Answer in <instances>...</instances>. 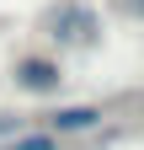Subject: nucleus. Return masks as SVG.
Returning a JSON list of instances; mask_svg holds the SVG:
<instances>
[{
	"label": "nucleus",
	"mask_w": 144,
	"mask_h": 150,
	"mask_svg": "<svg viewBox=\"0 0 144 150\" xmlns=\"http://www.w3.org/2000/svg\"><path fill=\"white\" fill-rule=\"evenodd\" d=\"M38 32L53 48H101V11L91 0H53V6L38 16Z\"/></svg>",
	"instance_id": "1"
},
{
	"label": "nucleus",
	"mask_w": 144,
	"mask_h": 150,
	"mask_svg": "<svg viewBox=\"0 0 144 150\" xmlns=\"http://www.w3.org/2000/svg\"><path fill=\"white\" fill-rule=\"evenodd\" d=\"M11 86L22 91V97H53V91L64 86V64L53 59V54H22V59L11 64Z\"/></svg>",
	"instance_id": "3"
},
{
	"label": "nucleus",
	"mask_w": 144,
	"mask_h": 150,
	"mask_svg": "<svg viewBox=\"0 0 144 150\" xmlns=\"http://www.w3.org/2000/svg\"><path fill=\"white\" fill-rule=\"evenodd\" d=\"M112 6V16H123V22H144V0H107Z\"/></svg>",
	"instance_id": "4"
},
{
	"label": "nucleus",
	"mask_w": 144,
	"mask_h": 150,
	"mask_svg": "<svg viewBox=\"0 0 144 150\" xmlns=\"http://www.w3.org/2000/svg\"><path fill=\"white\" fill-rule=\"evenodd\" d=\"M38 129H48L53 139H80V134L107 129V107H101V102H69V107L38 112Z\"/></svg>",
	"instance_id": "2"
},
{
	"label": "nucleus",
	"mask_w": 144,
	"mask_h": 150,
	"mask_svg": "<svg viewBox=\"0 0 144 150\" xmlns=\"http://www.w3.org/2000/svg\"><path fill=\"white\" fill-rule=\"evenodd\" d=\"M16 134H27V118L22 112H0V139H16Z\"/></svg>",
	"instance_id": "5"
},
{
	"label": "nucleus",
	"mask_w": 144,
	"mask_h": 150,
	"mask_svg": "<svg viewBox=\"0 0 144 150\" xmlns=\"http://www.w3.org/2000/svg\"><path fill=\"white\" fill-rule=\"evenodd\" d=\"M0 150H6V145H0Z\"/></svg>",
	"instance_id": "6"
}]
</instances>
